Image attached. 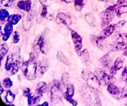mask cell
<instances>
[{
  "label": "cell",
  "mask_w": 127,
  "mask_h": 106,
  "mask_svg": "<svg viewBox=\"0 0 127 106\" xmlns=\"http://www.w3.org/2000/svg\"><path fill=\"white\" fill-rule=\"evenodd\" d=\"M83 102L88 106H101V101L95 90L88 85H83L79 89Z\"/></svg>",
  "instance_id": "6da1fadb"
},
{
  "label": "cell",
  "mask_w": 127,
  "mask_h": 106,
  "mask_svg": "<svg viewBox=\"0 0 127 106\" xmlns=\"http://www.w3.org/2000/svg\"><path fill=\"white\" fill-rule=\"evenodd\" d=\"M21 69L26 79L29 81H33L38 75V63L36 62L34 53H31L28 60L22 64Z\"/></svg>",
  "instance_id": "7a4b0ae2"
},
{
  "label": "cell",
  "mask_w": 127,
  "mask_h": 106,
  "mask_svg": "<svg viewBox=\"0 0 127 106\" xmlns=\"http://www.w3.org/2000/svg\"><path fill=\"white\" fill-rule=\"evenodd\" d=\"M81 76L89 87L98 92H101V84L95 73L88 69H83L81 72Z\"/></svg>",
  "instance_id": "3957f363"
},
{
  "label": "cell",
  "mask_w": 127,
  "mask_h": 106,
  "mask_svg": "<svg viewBox=\"0 0 127 106\" xmlns=\"http://www.w3.org/2000/svg\"><path fill=\"white\" fill-rule=\"evenodd\" d=\"M116 8L114 3L113 5L106 8L105 10L100 13L99 16L101 19L102 28L104 29L105 27H107L113 21L116 15Z\"/></svg>",
  "instance_id": "277c9868"
},
{
  "label": "cell",
  "mask_w": 127,
  "mask_h": 106,
  "mask_svg": "<svg viewBox=\"0 0 127 106\" xmlns=\"http://www.w3.org/2000/svg\"><path fill=\"white\" fill-rule=\"evenodd\" d=\"M61 92H62V87H61V81L54 80L52 81L50 89V99L53 103H57L61 100Z\"/></svg>",
  "instance_id": "5b68a950"
},
{
  "label": "cell",
  "mask_w": 127,
  "mask_h": 106,
  "mask_svg": "<svg viewBox=\"0 0 127 106\" xmlns=\"http://www.w3.org/2000/svg\"><path fill=\"white\" fill-rule=\"evenodd\" d=\"M94 73L97 76L101 86L108 85L109 83H112V81L114 79V76L108 74L104 70L102 69L96 68Z\"/></svg>",
  "instance_id": "8992f818"
},
{
  "label": "cell",
  "mask_w": 127,
  "mask_h": 106,
  "mask_svg": "<svg viewBox=\"0 0 127 106\" xmlns=\"http://www.w3.org/2000/svg\"><path fill=\"white\" fill-rule=\"evenodd\" d=\"M73 43L74 45V48L76 53L79 57H81L82 53V48H83V39L81 36L76 31L73 29H69Z\"/></svg>",
  "instance_id": "52a82bcc"
},
{
  "label": "cell",
  "mask_w": 127,
  "mask_h": 106,
  "mask_svg": "<svg viewBox=\"0 0 127 106\" xmlns=\"http://www.w3.org/2000/svg\"><path fill=\"white\" fill-rule=\"evenodd\" d=\"M74 94V86L71 83H69L67 86L66 89L62 92V95L67 102L71 104L72 106H78V102L72 99Z\"/></svg>",
  "instance_id": "ba28073f"
},
{
  "label": "cell",
  "mask_w": 127,
  "mask_h": 106,
  "mask_svg": "<svg viewBox=\"0 0 127 106\" xmlns=\"http://www.w3.org/2000/svg\"><path fill=\"white\" fill-rule=\"evenodd\" d=\"M114 57V52L110 50L109 51L107 52V53L105 54L103 57H102L101 58H100V65L102 66L104 69H109L111 66H112V64H113Z\"/></svg>",
  "instance_id": "9c48e42d"
},
{
  "label": "cell",
  "mask_w": 127,
  "mask_h": 106,
  "mask_svg": "<svg viewBox=\"0 0 127 106\" xmlns=\"http://www.w3.org/2000/svg\"><path fill=\"white\" fill-rule=\"evenodd\" d=\"M90 40L94 46L99 48L100 50L105 51V49L107 48V41H106L105 38H102L100 36L91 34L90 36Z\"/></svg>",
  "instance_id": "30bf717a"
},
{
  "label": "cell",
  "mask_w": 127,
  "mask_h": 106,
  "mask_svg": "<svg viewBox=\"0 0 127 106\" xmlns=\"http://www.w3.org/2000/svg\"><path fill=\"white\" fill-rule=\"evenodd\" d=\"M55 21L58 24L65 27H69L72 24V20H71V17L62 12L59 13L57 15Z\"/></svg>",
  "instance_id": "8fae6325"
},
{
  "label": "cell",
  "mask_w": 127,
  "mask_h": 106,
  "mask_svg": "<svg viewBox=\"0 0 127 106\" xmlns=\"http://www.w3.org/2000/svg\"><path fill=\"white\" fill-rule=\"evenodd\" d=\"M46 36V33L43 32V33L38 35V36L35 38L34 41L33 42V45H32V49H33L34 53H38L40 52L41 45L43 41L44 40Z\"/></svg>",
  "instance_id": "7c38bea8"
},
{
  "label": "cell",
  "mask_w": 127,
  "mask_h": 106,
  "mask_svg": "<svg viewBox=\"0 0 127 106\" xmlns=\"http://www.w3.org/2000/svg\"><path fill=\"white\" fill-rule=\"evenodd\" d=\"M123 62H124V60L121 57H118L117 59L114 61V64L109 69V73L112 76H114L117 71H120L123 65Z\"/></svg>",
  "instance_id": "4fadbf2b"
},
{
  "label": "cell",
  "mask_w": 127,
  "mask_h": 106,
  "mask_svg": "<svg viewBox=\"0 0 127 106\" xmlns=\"http://www.w3.org/2000/svg\"><path fill=\"white\" fill-rule=\"evenodd\" d=\"M13 25L8 23V22L5 24V26L4 27V29H3V30L1 29V32L3 41H6L10 38V36L12 35V32H13Z\"/></svg>",
  "instance_id": "5bb4252c"
},
{
  "label": "cell",
  "mask_w": 127,
  "mask_h": 106,
  "mask_svg": "<svg viewBox=\"0 0 127 106\" xmlns=\"http://www.w3.org/2000/svg\"><path fill=\"white\" fill-rule=\"evenodd\" d=\"M116 29H116V24H109V26H107V27H105V28L103 29V30L101 31V32L100 33V36L102 37V38L106 39V38L111 36V35L115 32V31Z\"/></svg>",
  "instance_id": "9a60e30c"
},
{
  "label": "cell",
  "mask_w": 127,
  "mask_h": 106,
  "mask_svg": "<svg viewBox=\"0 0 127 106\" xmlns=\"http://www.w3.org/2000/svg\"><path fill=\"white\" fill-rule=\"evenodd\" d=\"M50 67V62L48 59L42 60L41 61L38 63V71L41 76L45 74Z\"/></svg>",
  "instance_id": "2e32d148"
},
{
  "label": "cell",
  "mask_w": 127,
  "mask_h": 106,
  "mask_svg": "<svg viewBox=\"0 0 127 106\" xmlns=\"http://www.w3.org/2000/svg\"><path fill=\"white\" fill-rule=\"evenodd\" d=\"M17 7L20 10L28 12L32 8V1L31 0H21L17 3Z\"/></svg>",
  "instance_id": "e0dca14e"
},
{
  "label": "cell",
  "mask_w": 127,
  "mask_h": 106,
  "mask_svg": "<svg viewBox=\"0 0 127 106\" xmlns=\"http://www.w3.org/2000/svg\"><path fill=\"white\" fill-rule=\"evenodd\" d=\"M127 48V44L124 43L123 42L115 41L111 44V50L115 52L121 51V50H125Z\"/></svg>",
  "instance_id": "ac0fdd59"
},
{
  "label": "cell",
  "mask_w": 127,
  "mask_h": 106,
  "mask_svg": "<svg viewBox=\"0 0 127 106\" xmlns=\"http://www.w3.org/2000/svg\"><path fill=\"white\" fill-rule=\"evenodd\" d=\"M47 91V84L45 82L40 81L37 84L36 88V93L38 95L43 96V95L46 93Z\"/></svg>",
  "instance_id": "d6986e66"
},
{
  "label": "cell",
  "mask_w": 127,
  "mask_h": 106,
  "mask_svg": "<svg viewBox=\"0 0 127 106\" xmlns=\"http://www.w3.org/2000/svg\"><path fill=\"white\" fill-rule=\"evenodd\" d=\"M107 92L111 95L117 97L120 92V88L113 83H111L107 85Z\"/></svg>",
  "instance_id": "ffe728a7"
},
{
  "label": "cell",
  "mask_w": 127,
  "mask_h": 106,
  "mask_svg": "<svg viewBox=\"0 0 127 106\" xmlns=\"http://www.w3.org/2000/svg\"><path fill=\"white\" fill-rule=\"evenodd\" d=\"M57 58L58 59L59 61H60L61 62L63 63L65 65H68V66H70L71 65V62L68 59L67 57L64 55L63 52L62 51H59L57 54Z\"/></svg>",
  "instance_id": "44dd1931"
},
{
  "label": "cell",
  "mask_w": 127,
  "mask_h": 106,
  "mask_svg": "<svg viewBox=\"0 0 127 106\" xmlns=\"http://www.w3.org/2000/svg\"><path fill=\"white\" fill-rule=\"evenodd\" d=\"M50 50V43L49 40L45 36V39H44L40 47V52L42 53L43 55H47Z\"/></svg>",
  "instance_id": "7402d4cb"
},
{
  "label": "cell",
  "mask_w": 127,
  "mask_h": 106,
  "mask_svg": "<svg viewBox=\"0 0 127 106\" xmlns=\"http://www.w3.org/2000/svg\"><path fill=\"white\" fill-rule=\"evenodd\" d=\"M69 76L68 73L67 72L64 73L60 81L61 83V87H62V93L66 89L67 86L69 84Z\"/></svg>",
  "instance_id": "603a6c76"
},
{
  "label": "cell",
  "mask_w": 127,
  "mask_h": 106,
  "mask_svg": "<svg viewBox=\"0 0 127 106\" xmlns=\"http://www.w3.org/2000/svg\"><path fill=\"white\" fill-rule=\"evenodd\" d=\"M22 19V16L19 14H12L7 19V22L13 26L17 25Z\"/></svg>",
  "instance_id": "cb8c5ba5"
},
{
  "label": "cell",
  "mask_w": 127,
  "mask_h": 106,
  "mask_svg": "<svg viewBox=\"0 0 127 106\" xmlns=\"http://www.w3.org/2000/svg\"><path fill=\"white\" fill-rule=\"evenodd\" d=\"M14 62V57H13V54H9L7 56L6 62L4 64V69H5L6 71H9L12 69V65H13Z\"/></svg>",
  "instance_id": "d4e9b609"
},
{
  "label": "cell",
  "mask_w": 127,
  "mask_h": 106,
  "mask_svg": "<svg viewBox=\"0 0 127 106\" xmlns=\"http://www.w3.org/2000/svg\"><path fill=\"white\" fill-rule=\"evenodd\" d=\"M85 19L88 25L92 27L96 26V19L92 13H88L85 15Z\"/></svg>",
  "instance_id": "484cf974"
},
{
  "label": "cell",
  "mask_w": 127,
  "mask_h": 106,
  "mask_svg": "<svg viewBox=\"0 0 127 106\" xmlns=\"http://www.w3.org/2000/svg\"><path fill=\"white\" fill-rule=\"evenodd\" d=\"M16 95L14 93H12V92L10 90H8L6 92V95L4 97V99H5V101L7 104H13V102L15 101V99Z\"/></svg>",
  "instance_id": "4316f807"
},
{
  "label": "cell",
  "mask_w": 127,
  "mask_h": 106,
  "mask_svg": "<svg viewBox=\"0 0 127 106\" xmlns=\"http://www.w3.org/2000/svg\"><path fill=\"white\" fill-rule=\"evenodd\" d=\"M74 4L75 10L81 11L86 4V0H74Z\"/></svg>",
  "instance_id": "83f0119b"
},
{
  "label": "cell",
  "mask_w": 127,
  "mask_h": 106,
  "mask_svg": "<svg viewBox=\"0 0 127 106\" xmlns=\"http://www.w3.org/2000/svg\"><path fill=\"white\" fill-rule=\"evenodd\" d=\"M9 47L6 43H2L1 45V49H0V59L2 61L5 57V55L7 54L8 52Z\"/></svg>",
  "instance_id": "f1b7e54d"
},
{
  "label": "cell",
  "mask_w": 127,
  "mask_h": 106,
  "mask_svg": "<svg viewBox=\"0 0 127 106\" xmlns=\"http://www.w3.org/2000/svg\"><path fill=\"white\" fill-rule=\"evenodd\" d=\"M81 58H82V61L84 64H85L86 65H89V62H90V55H89V52L88 50L84 49L82 51V53H81Z\"/></svg>",
  "instance_id": "f546056e"
},
{
  "label": "cell",
  "mask_w": 127,
  "mask_h": 106,
  "mask_svg": "<svg viewBox=\"0 0 127 106\" xmlns=\"http://www.w3.org/2000/svg\"><path fill=\"white\" fill-rule=\"evenodd\" d=\"M127 13V4L118 6L116 10V15L118 17H120L122 15Z\"/></svg>",
  "instance_id": "4dcf8cb0"
},
{
  "label": "cell",
  "mask_w": 127,
  "mask_h": 106,
  "mask_svg": "<svg viewBox=\"0 0 127 106\" xmlns=\"http://www.w3.org/2000/svg\"><path fill=\"white\" fill-rule=\"evenodd\" d=\"M9 16H10V13H9L8 11L6 10V9H1V10H0V21H1V24L3 25V23L6 21V19H7Z\"/></svg>",
  "instance_id": "1f68e13d"
},
{
  "label": "cell",
  "mask_w": 127,
  "mask_h": 106,
  "mask_svg": "<svg viewBox=\"0 0 127 106\" xmlns=\"http://www.w3.org/2000/svg\"><path fill=\"white\" fill-rule=\"evenodd\" d=\"M114 38L116 39L115 41L123 42L127 45V33H116V34L114 36Z\"/></svg>",
  "instance_id": "d6a6232c"
},
{
  "label": "cell",
  "mask_w": 127,
  "mask_h": 106,
  "mask_svg": "<svg viewBox=\"0 0 127 106\" xmlns=\"http://www.w3.org/2000/svg\"><path fill=\"white\" fill-rule=\"evenodd\" d=\"M22 65H20V62L19 60H15L12 65V69H11V75H15L19 72V69Z\"/></svg>",
  "instance_id": "836d02e7"
},
{
  "label": "cell",
  "mask_w": 127,
  "mask_h": 106,
  "mask_svg": "<svg viewBox=\"0 0 127 106\" xmlns=\"http://www.w3.org/2000/svg\"><path fill=\"white\" fill-rule=\"evenodd\" d=\"M36 8H35V5H34L33 7H32V8L28 12V15H27V21H31L35 17V16H36Z\"/></svg>",
  "instance_id": "e575fe53"
},
{
  "label": "cell",
  "mask_w": 127,
  "mask_h": 106,
  "mask_svg": "<svg viewBox=\"0 0 127 106\" xmlns=\"http://www.w3.org/2000/svg\"><path fill=\"white\" fill-rule=\"evenodd\" d=\"M127 84H126L124 87L122 88H120V94L116 97V99L118 100H121L122 99L127 97Z\"/></svg>",
  "instance_id": "d590c367"
},
{
  "label": "cell",
  "mask_w": 127,
  "mask_h": 106,
  "mask_svg": "<svg viewBox=\"0 0 127 106\" xmlns=\"http://www.w3.org/2000/svg\"><path fill=\"white\" fill-rule=\"evenodd\" d=\"M2 85L4 86V88H10L13 86V81L9 78H6L3 80Z\"/></svg>",
  "instance_id": "8d00e7d4"
},
{
  "label": "cell",
  "mask_w": 127,
  "mask_h": 106,
  "mask_svg": "<svg viewBox=\"0 0 127 106\" xmlns=\"http://www.w3.org/2000/svg\"><path fill=\"white\" fill-rule=\"evenodd\" d=\"M39 13H40L43 19H46L48 16V8L47 6L46 5H42L41 10L40 9L39 10Z\"/></svg>",
  "instance_id": "74e56055"
},
{
  "label": "cell",
  "mask_w": 127,
  "mask_h": 106,
  "mask_svg": "<svg viewBox=\"0 0 127 106\" xmlns=\"http://www.w3.org/2000/svg\"><path fill=\"white\" fill-rule=\"evenodd\" d=\"M20 34L17 31H15L13 36V43L16 44L19 42L20 41Z\"/></svg>",
  "instance_id": "f35d334b"
},
{
  "label": "cell",
  "mask_w": 127,
  "mask_h": 106,
  "mask_svg": "<svg viewBox=\"0 0 127 106\" xmlns=\"http://www.w3.org/2000/svg\"><path fill=\"white\" fill-rule=\"evenodd\" d=\"M15 0H4V1L1 2V4L2 5H4V6H6V7H9L14 3V1Z\"/></svg>",
  "instance_id": "ab89813d"
},
{
  "label": "cell",
  "mask_w": 127,
  "mask_h": 106,
  "mask_svg": "<svg viewBox=\"0 0 127 106\" xmlns=\"http://www.w3.org/2000/svg\"><path fill=\"white\" fill-rule=\"evenodd\" d=\"M41 96L40 95H37L36 97H34L33 98V100H32V105H35V106H38L39 104V102H40V100H41Z\"/></svg>",
  "instance_id": "60d3db41"
},
{
  "label": "cell",
  "mask_w": 127,
  "mask_h": 106,
  "mask_svg": "<svg viewBox=\"0 0 127 106\" xmlns=\"http://www.w3.org/2000/svg\"><path fill=\"white\" fill-rule=\"evenodd\" d=\"M127 21L125 20H122V21H120L118 22L117 24H116V29H121V27H123L125 25Z\"/></svg>",
  "instance_id": "b9f144b4"
},
{
  "label": "cell",
  "mask_w": 127,
  "mask_h": 106,
  "mask_svg": "<svg viewBox=\"0 0 127 106\" xmlns=\"http://www.w3.org/2000/svg\"><path fill=\"white\" fill-rule=\"evenodd\" d=\"M31 94V89L29 88H25L23 90V96L26 97H28Z\"/></svg>",
  "instance_id": "7bdbcfd3"
},
{
  "label": "cell",
  "mask_w": 127,
  "mask_h": 106,
  "mask_svg": "<svg viewBox=\"0 0 127 106\" xmlns=\"http://www.w3.org/2000/svg\"><path fill=\"white\" fill-rule=\"evenodd\" d=\"M34 97V96L31 93L28 97V104L29 106H32V100H33Z\"/></svg>",
  "instance_id": "ee69618b"
},
{
  "label": "cell",
  "mask_w": 127,
  "mask_h": 106,
  "mask_svg": "<svg viewBox=\"0 0 127 106\" xmlns=\"http://www.w3.org/2000/svg\"><path fill=\"white\" fill-rule=\"evenodd\" d=\"M121 76L123 78H124L125 80H126V79L127 78V66H126L125 67V69H123V71H122V73H121Z\"/></svg>",
  "instance_id": "f6af8a7d"
},
{
  "label": "cell",
  "mask_w": 127,
  "mask_h": 106,
  "mask_svg": "<svg viewBox=\"0 0 127 106\" xmlns=\"http://www.w3.org/2000/svg\"><path fill=\"white\" fill-rule=\"evenodd\" d=\"M61 1H63L64 3H67V4H69V3H72L74 1V0H61Z\"/></svg>",
  "instance_id": "bcb514c9"
},
{
  "label": "cell",
  "mask_w": 127,
  "mask_h": 106,
  "mask_svg": "<svg viewBox=\"0 0 127 106\" xmlns=\"http://www.w3.org/2000/svg\"><path fill=\"white\" fill-rule=\"evenodd\" d=\"M38 106H49V104H48V103L47 102H45L44 103L41 104H38Z\"/></svg>",
  "instance_id": "7dc6e473"
},
{
  "label": "cell",
  "mask_w": 127,
  "mask_h": 106,
  "mask_svg": "<svg viewBox=\"0 0 127 106\" xmlns=\"http://www.w3.org/2000/svg\"><path fill=\"white\" fill-rule=\"evenodd\" d=\"M4 86H3V85H1V86H0V90H1V92H0V94L1 95H2L3 94V92H4Z\"/></svg>",
  "instance_id": "c3c4849f"
},
{
  "label": "cell",
  "mask_w": 127,
  "mask_h": 106,
  "mask_svg": "<svg viewBox=\"0 0 127 106\" xmlns=\"http://www.w3.org/2000/svg\"><path fill=\"white\" fill-rule=\"evenodd\" d=\"M123 55H124V56H127V48L124 50V52H123Z\"/></svg>",
  "instance_id": "681fc988"
},
{
  "label": "cell",
  "mask_w": 127,
  "mask_h": 106,
  "mask_svg": "<svg viewBox=\"0 0 127 106\" xmlns=\"http://www.w3.org/2000/svg\"><path fill=\"white\" fill-rule=\"evenodd\" d=\"M126 99H127V100H126V102H125V105H127V97H126Z\"/></svg>",
  "instance_id": "f907efd6"
},
{
  "label": "cell",
  "mask_w": 127,
  "mask_h": 106,
  "mask_svg": "<svg viewBox=\"0 0 127 106\" xmlns=\"http://www.w3.org/2000/svg\"><path fill=\"white\" fill-rule=\"evenodd\" d=\"M98 1L100 2H103V1H105V0H98Z\"/></svg>",
  "instance_id": "816d5d0a"
},
{
  "label": "cell",
  "mask_w": 127,
  "mask_h": 106,
  "mask_svg": "<svg viewBox=\"0 0 127 106\" xmlns=\"http://www.w3.org/2000/svg\"><path fill=\"white\" fill-rule=\"evenodd\" d=\"M4 0H1V2H3V1H4Z\"/></svg>",
  "instance_id": "f5cc1de1"
},
{
  "label": "cell",
  "mask_w": 127,
  "mask_h": 106,
  "mask_svg": "<svg viewBox=\"0 0 127 106\" xmlns=\"http://www.w3.org/2000/svg\"><path fill=\"white\" fill-rule=\"evenodd\" d=\"M125 81H126V83H127V79H126V80H125Z\"/></svg>",
  "instance_id": "db71d44e"
}]
</instances>
